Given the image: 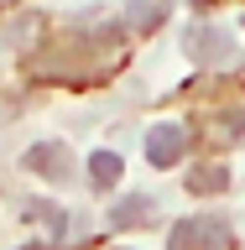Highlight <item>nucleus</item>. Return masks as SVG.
<instances>
[{
  "label": "nucleus",
  "mask_w": 245,
  "mask_h": 250,
  "mask_svg": "<svg viewBox=\"0 0 245 250\" xmlns=\"http://www.w3.org/2000/svg\"><path fill=\"white\" fill-rule=\"evenodd\" d=\"M26 250H47V245H26Z\"/></svg>",
  "instance_id": "obj_11"
},
{
  "label": "nucleus",
  "mask_w": 245,
  "mask_h": 250,
  "mask_svg": "<svg viewBox=\"0 0 245 250\" xmlns=\"http://www.w3.org/2000/svg\"><path fill=\"white\" fill-rule=\"evenodd\" d=\"M167 11H172V0H125V26L146 37L167 21Z\"/></svg>",
  "instance_id": "obj_6"
},
{
  "label": "nucleus",
  "mask_w": 245,
  "mask_h": 250,
  "mask_svg": "<svg viewBox=\"0 0 245 250\" xmlns=\"http://www.w3.org/2000/svg\"><path fill=\"white\" fill-rule=\"evenodd\" d=\"M110 219H115V229H141V224H156V203L146 193H131L110 208Z\"/></svg>",
  "instance_id": "obj_5"
},
{
  "label": "nucleus",
  "mask_w": 245,
  "mask_h": 250,
  "mask_svg": "<svg viewBox=\"0 0 245 250\" xmlns=\"http://www.w3.org/2000/svg\"><path fill=\"white\" fill-rule=\"evenodd\" d=\"M188 52L203 58V62H219V68L240 62V47L230 42V31H219V26H188Z\"/></svg>",
  "instance_id": "obj_2"
},
{
  "label": "nucleus",
  "mask_w": 245,
  "mask_h": 250,
  "mask_svg": "<svg viewBox=\"0 0 245 250\" xmlns=\"http://www.w3.org/2000/svg\"><path fill=\"white\" fill-rule=\"evenodd\" d=\"M188 188H193V193H224V188H230V172L224 167H193L188 172Z\"/></svg>",
  "instance_id": "obj_8"
},
{
  "label": "nucleus",
  "mask_w": 245,
  "mask_h": 250,
  "mask_svg": "<svg viewBox=\"0 0 245 250\" xmlns=\"http://www.w3.org/2000/svg\"><path fill=\"white\" fill-rule=\"evenodd\" d=\"M183 151H188V130L183 125H156L152 136H146V156H152L156 167H178V162H183Z\"/></svg>",
  "instance_id": "obj_4"
},
{
  "label": "nucleus",
  "mask_w": 245,
  "mask_h": 250,
  "mask_svg": "<svg viewBox=\"0 0 245 250\" xmlns=\"http://www.w3.org/2000/svg\"><path fill=\"white\" fill-rule=\"evenodd\" d=\"M219 125H224V130H219L224 141H245V104H240V109H224Z\"/></svg>",
  "instance_id": "obj_9"
},
{
  "label": "nucleus",
  "mask_w": 245,
  "mask_h": 250,
  "mask_svg": "<svg viewBox=\"0 0 245 250\" xmlns=\"http://www.w3.org/2000/svg\"><path fill=\"white\" fill-rule=\"evenodd\" d=\"M120 167H125V162L115 151H94L89 156V183L94 188H115V183H120Z\"/></svg>",
  "instance_id": "obj_7"
},
{
  "label": "nucleus",
  "mask_w": 245,
  "mask_h": 250,
  "mask_svg": "<svg viewBox=\"0 0 245 250\" xmlns=\"http://www.w3.org/2000/svg\"><path fill=\"white\" fill-rule=\"evenodd\" d=\"M26 214L31 219H42V224H52V229H68V219H63V208H58V203H31V208H26Z\"/></svg>",
  "instance_id": "obj_10"
},
{
  "label": "nucleus",
  "mask_w": 245,
  "mask_h": 250,
  "mask_svg": "<svg viewBox=\"0 0 245 250\" xmlns=\"http://www.w3.org/2000/svg\"><path fill=\"white\" fill-rule=\"evenodd\" d=\"M230 245H235L230 224L219 214H193L183 224H172V234H167V250H230Z\"/></svg>",
  "instance_id": "obj_1"
},
{
  "label": "nucleus",
  "mask_w": 245,
  "mask_h": 250,
  "mask_svg": "<svg viewBox=\"0 0 245 250\" xmlns=\"http://www.w3.org/2000/svg\"><path fill=\"white\" fill-rule=\"evenodd\" d=\"M26 167L47 183H68L73 177V151L63 146V141H42V146H31L26 151Z\"/></svg>",
  "instance_id": "obj_3"
}]
</instances>
